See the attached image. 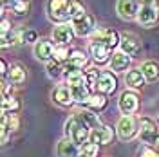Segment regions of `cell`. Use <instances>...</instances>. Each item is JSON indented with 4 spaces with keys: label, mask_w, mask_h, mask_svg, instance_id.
Here are the masks:
<instances>
[{
    "label": "cell",
    "mask_w": 159,
    "mask_h": 157,
    "mask_svg": "<svg viewBox=\"0 0 159 157\" xmlns=\"http://www.w3.org/2000/svg\"><path fill=\"white\" fill-rule=\"evenodd\" d=\"M47 16L56 25L72 22V0H49Z\"/></svg>",
    "instance_id": "1"
},
{
    "label": "cell",
    "mask_w": 159,
    "mask_h": 157,
    "mask_svg": "<svg viewBox=\"0 0 159 157\" xmlns=\"http://www.w3.org/2000/svg\"><path fill=\"white\" fill-rule=\"evenodd\" d=\"M65 137L74 141L78 146H83L87 141H90V130L83 123H80L76 116H70L65 121Z\"/></svg>",
    "instance_id": "2"
},
{
    "label": "cell",
    "mask_w": 159,
    "mask_h": 157,
    "mask_svg": "<svg viewBox=\"0 0 159 157\" xmlns=\"http://www.w3.org/2000/svg\"><path fill=\"white\" fill-rule=\"evenodd\" d=\"M116 132H118V137L121 141H130L136 136H139V123L136 121L134 116H123L118 121Z\"/></svg>",
    "instance_id": "3"
},
{
    "label": "cell",
    "mask_w": 159,
    "mask_h": 157,
    "mask_svg": "<svg viewBox=\"0 0 159 157\" xmlns=\"http://www.w3.org/2000/svg\"><path fill=\"white\" fill-rule=\"evenodd\" d=\"M70 25H72V29H74V34L80 36V38H87V36H92L94 33H96V18L92 16V15H83L81 18L78 20H72L70 22Z\"/></svg>",
    "instance_id": "4"
},
{
    "label": "cell",
    "mask_w": 159,
    "mask_h": 157,
    "mask_svg": "<svg viewBox=\"0 0 159 157\" xmlns=\"http://www.w3.org/2000/svg\"><path fill=\"white\" fill-rule=\"evenodd\" d=\"M157 137H159V128L156 125V121H152L147 116L139 119V139H141V143L156 145Z\"/></svg>",
    "instance_id": "5"
},
{
    "label": "cell",
    "mask_w": 159,
    "mask_h": 157,
    "mask_svg": "<svg viewBox=\"0 0 159 157\" xmlns=\"http://www.w3.org/2000/svg\"><path fill=\"white\" fill-rule=\"evenodd\" d=\"M119 42H121V34H118L114 29H107V27L96 29V33L90 36V43H103L112 51L119 47Z\"/></svg>",
    "instance_id": "6"
},
{
    "label": "cell",
    "mask_w": 159,
    "mask_h": 157,
    "mask_svg": "<svg viewBox=\"0 0 159 157\" xmlns=\"http://www.w3.org/2000/svg\"><path fill=\"white\" fill-rule=\"evenodd\" d=\"M118 107H119V112H121V114L132 116V114L139 108V96L134 90H123V92L119 94Z\"/></svg>",
    "instance_id": "7"
},
{
    "label": "cell",
    "mask_w": 159,
    "mask_h": 157,
    "mask_svg": "<svg viewBox=\"0 0 159 157\" xmlns=\"http://www.w3.org/2000/svg\"><path fill=\"white\" fill-rule=\"evenodd\" d=\"M118 88V78H116V72L112 70H101L98 78V87H96V92H101L105 96H110L114 94Z\"/></svg>",
    "instance_id": "8"
},
{
    "label": "cell",
    "mask_w": 159,
    "mask_h": 157,
    "mask_svg": "<svg viewBox=\"0 0 159 157\" xmlns=\"http://www.w3.org/2000/svg\"><path fill=\"white\" fill-rule=\"evenodd\" d=\"M139 9H141V4L138 0H118L116 4V11L121 20H138Z\"/></svg>",
    "instance_id": "9"
},
{
    "label": "cell",
    "mask_w": 159,
    "mask_h": 157,
    "mask_svg": "<svg viewBox=\"0 0 159 157\" xmlns=\"http://www.w3.org/2000/svg\"><path fill=\"white\" fill-rule=\"evenodd\" d=\"M54 49H56V43L52 40H47V38H40L34 47H33V52L34 56L40 60V61H45L49 63L51 60L54 58Z\"/></svg>",
    "instance_id": "10"
},
{
    "label": "cell",
    "mask_w": 159,
    "mask_h": 157,
    "mask_svg": "<svg viewBox=\"0 0 159 157\" xmlns=\"http://www.w3.org/2000/svg\"><path fill=\"white\" fill-rule=\"evenodd\" d=\"M51 98L52 101L60 105V107H70L74 101V94H72V88L67 85V83H61V85H56L54 90L51 92Z\"/></svg>",
    "instance_id": "11"
},
{
    "label": "cell",
    "mask_w": 159,
    "mask_h": 157,
    "mask_svg": "<svg viewBox=\"0 0 159 157\" xmlns=\"http://www.w3.org/2000/svg\"><path fill=\"white\" fill-rule=\"evenodd\" d=\"M51 36L56 45H70V42L74 40L76 34H74V29L70 24H60V25H54Z\"/></svg>",
    "instance_id": "12"
},
{
    "label": "cell",
    "mask_w": 159,
    "mask_h": 157,
    "mask_svg": "<svg viewBox=\"0 0 159 157\" xmlns=\"http://www.w3.org/2000/svg\"><path fill=\"white\" fill-rule=\"evenodd\" d=\"M130 65H132V56H129L127 52H123L121 49L112 52V58L109 61V67L112 72H129Z\"/></svg>",
    "instance_id": "13"
},
{
    "label": "cell",
    "mask_w": 159,
    "mask_h": 157,
    "mask_svg": "<svg viewBox=\"0 0 159 157\" xmlns=\"http://www.w3.org/2000/svg\"><path fill=\"white\" fill-rule=\"evenodd\" d=\"M87 63H89V58L87 54L81 49H72L70 51V58L67 63H63V69L65 72H70V70H83L87 69Z\"/></svg>",
    "instance_id": "14"
},
{
    "label": "cell",
    "mask_w": 159,
    "mask_h": 157,
    "mask_svg": "<svg viewBox=\"0 0 159 157\" xmlns=\"http://www.w3.org/2000/svg\"><path fill=\"white\" fill-rule=\"evenodd\" d=\"M159 20V7L157 6H141L138 15V24L143 27H152Z\"/></svg>",
    "instance_id": "15"
},
{
    "label": "cell",
    "mask_w": 159,
    "mask_h": 157,
    "mask_svg": "<svg viewBox=\"0 0 159 157\" xmlns=\"http://www.w3.org/2000/svg\"><path fill=\"white\" fill-rule=\"evenodd\" d=\"M119 49L123 52H127L129 56H136L141 51V40L134 33H123L121 34V42H119Z\"/></svg>",
    "instance_id": "16"
},
{
    "label": "cell",
    "mask_w": 159,
    "mask_h": 157,
    "mask_svg": "<svg viewBox=\"0 0 159 157\" xmlns=\"http://www.w3.org/2000/svg\"><path fill=\"white\" fill-rule=\"evenodd\" d=\"M89 52H90V58L94 60V63H98V65L109 63L110 58H112V49L103 45V43H90Z\"/></svg>",
    "instance_id": "17"
},
{
    "label": "cell",
    "mask_w": 159,
    "mask_h": 157,
    "mask_svg": "<svg viewBox=\"0 0 159 157\" xmlns=\"http://www.w3.org/2000/svg\"><path fill=\"white\" fill-rule=\"evenodd\" d=\"M81 154V146H78L69 137H63L56 145V155L58 157H78Z\"/></svg>",
    "instance_id": "18"
},
{
    "label": "cell",
    "mask_w": 159,
    "mask_h": 157,
    "mask_svg": "<svg viewBox=\"0 0 159 157\" xmlns=\"http://www.w3.org/2000/svg\"><path fill=\"white\" fill-rule=\"evenodd\" d=\"M112 139H114V128L109 125H99L90 132V141L98 145H109L112 143Z\"/></svg>",
    "instance_id": "19"
},
{
    "label": "cell",
    "mask_w": 159,
    "mask_h": 157,
    "mask_svg": "<svg viewBox=\"0 0 159 157\" xmlns=\"http://www.w3.org/2000/svg\"><path fill=\"white\" fill-rule=\"evenodd\" d=\"M76 119H78L80 123H83L85 127L89 128L90 132L94 130V128H98L101 123H99V116L96 114V112H92V110H89V108H83V110H78L76 114Z\"/></svg>",
    "instance_id": "20"
},
{
    "label": "cell",
    "mask_w": 159,
    "mask_h": 157,
    "mask_svg": "<svg viewBox=\"0 0 159 157\" xmlns=\"http://www.w3.org/2000/svg\"><path fill=\"white\" fill-rule=\"evenodd\" d=\"M25 78H27V70H25V67L22 65V63H13L9 67V72H7V81L9 83H13V85H22L24 81H25Z\"/></svg>",
    "instance_id": "21"
},
{
    "label": "cell",
    "mask_w": 159,
    "mask_h": 157,
    "mask_svg": "<svg viewBox=\"0 0 159 157\" xmlns=\"http://www.w3.org/2000/svg\"><path fill=\"white\" fill-rule=\"evenodd\" d=\"M125 83H127V87H130L132 90H138V88L145 87L147 79L143 76L141 69H130L129 72L125 74Z\"/></svg>",
    "instance_id": "22"
},
{
    "label": "cell",
    "mask_w": 159,
    "mask_h": 157,
    "mask_svg": "<svg viewBox=\"0 0 159 157\" xmlns=\"http://www.w3.org/2000/svg\"><path fill=\"white\" fill-rule=\"evenodd\" d=\"M107 103H109V99H107L105 94H101V92H94V94L90 96V99L85 103V107L89 108V110H92V112L99 114L101 110L107 108Z\"/></svg>",
    "instance_id": "23"
},
{
    "label": "cell",
    "mask_w": 159,
    "mask_h": 157,
    "mask_svg": "<svg viewBox=\"0 0 159 157\" xmlns=\"http://www.w3.org/2000/svg\"><path fill=\"white\" fill-rule=\"evenodd\" d=\"M141 72H143V76H145L147 81L154 83V81H157L159 79V63L157 61L148 60V61H145V63L141 65Z\"/></svg>",
    "instance_id": "24"
},
{
    "label": "cell",
    "mask_w": 159,
    "mask_h": 157,
    "mask_svg": "<svg viewBox=\"0 0 159 157\" xmlns=\"http://www.w3.org/2000/svg\"><path fill=\"white\" fill-rule=\"evenodd\" d=\"M72 94H74V101H76V103L85 105L94 92L90 90V87L87 83H83V85H78V87H72Z\"/></svg>",
    "instance_id": "25"
},
{
    "label": "cell",
    "mask_w": 159,
    "mask_h": 157,
    "mask_svg": "<svg viewBox=\"0 0 159 157\" xmlns=\"http://www.w3.org/2000/svg\"><path fill=\"white\" fill-rule=\"evenodd\" d=\"M20 108H22V103H20L18 98H15V96H9V98H2V114H16L20 112Z\"/></svg>",
    "instance_id": "26"
},
{
    "label": "cell",
    "mask_w": 159,
    "mask_h": 157,
    "mask_svg": "<svg viewBox=\"0 0 159 157\" xmlns=\"http://www.w3.org/2000/svg\"><path fill=\"white\" fill-rule=\"evenodd\" d=\"M65 83L70 88L87 83L85 81V70H70V72H65Z\"/></svg>",
    "instance_id": "27"
},
{
    "label": "cell",
    "mask_w": 159,
    "mask_h": 157,
    "mask_svg": "<svg viewBox=\"0 0 159 157\" xmlns=\"http://www.w3.org/2000/svg\"><path fill=\"white\" fill-rule=\"evenodd\" d=\"M45 70H47V76L52 78V79H58L61 74H65L63 63H60L56 60H51L49 63H45Z\"/></svg>",
    "instance_id": "28"
},
{
    "label": "cell",
    "mask_w": 159,
    "mask_h": 157,
    "mask_svg": "<svg viewBox=\"0 0 159 157\" xmlns=\"http://www.w3.org/2000/svg\"><path fill=\"white\" fill-rule=\"evenodd\" d=\"M70 51L69 45H56V49H54V58L56 61H60V63H67L70 58Z\"/></svg>",
    "instance_id": "29"
},
{
    "label": "cell",
    "mask_w": 159,
    "mask_h": 157,
    "mask_svg": "<svg viewBox=\"0 0 159 157\" xmlns=\"http://www.w3.org/2000/svg\"><path fill=\"white\" fill-rule=\"evenodd\" d=\"M99 72L101 70H96V69H92V67H87L85 69V81H87V85L90 87V90H94V88L98 87Z\"/></svg>",
    "instance_id": "30"
},
{
    "label": "cell",
    "mask_w": 159,
    "mask_h": 157,
    "mask_svg": "<svg viewBox=\"0 0 159 157\" xmlns=\"http://www.w3.org/2000/svg\"><path fill=\"white\" fill-rule=\"evenodd\" d=\"M81 154H85L87 157H98L99 155V145L98 143H92V141H87L81 146Z\"/></svg>",
    "instance_id": "31"
},
{
    "label": "cell",
    "mask_w": 159,
    "mask_h": 157,
    "mask_svg": "<svg viewBox=\"0 0 159 157\" xmlns=\"http://www.w3.org/2000/svg\"><path fill=\"white\" fill-rule=\"evenodd\" d=\"M13 13H16L18 16H24V15H27L31 9V6H29V2L27 0H16L15 4H13Z\"/></svg>",
    "instance_id": "32"
},
{
    "label": "cell",
    "mask_w": 159,
    "mask_h": 157,
    "mask_svg": "<svg viewBox=\"0 0 159 157\" xmlns=\"http://www.w3.org/2000/svg\"><path fill=\"white\" fill-rule=\"evenodd\" d=\"M138 157H159V152L156 148H152L150 145H141L136 152Z\"/></svg>",
    "instance_id": "33"
},
{
    "label": "cell",
    "mask_w": 159,
    "mask_h": 157,
    "mask_svg": "<svg viewBox=\"0 0 159 157\" xmlns=\"http://www.w3.org/2000/svg\"><path fill=\"white\" fill-rule=\"evenodd\" d=\"M83 15H87V11L83 7V4L80 0H72V20H78L81 18Z\"/></svg>",
    "instance_id": "34"
},
{
    "label": "cell",
    "mask_w": 159,
    "mask_h": 157,
    "mask_svg": "<svg viewBox=\"0 0 159 157\" xmlns=\"http://www.w3.org/2000/svg\"><path fill=\"white\" fill-rule=\"evenodd\" d=\"M38 33L34 29H25V34H24V43H36L38 42Z\"/></svg>",
    "instance_id": "35"
},
{
    "label": "cell",
    "mask_w": 159,
    "mask_h": 157,
    "mask_svg": "<svg viewBox=\"0 0 159 157\" xmlns=\"http://www.w3.org/2000/svg\"><path fill=\"white\" fill-rule=\"evenodd\" d=\"M7 116V114H6ZM20 127V119L16 114H11V116H7V128H9V132H15V130H18Z\"/></svg>",
    "instance_id": "36"
},
{
    "label": "cell",
    "mask_w": 159,
    "mask_h": 157,
    "mask_svg": "<svg viewBox=\"0 0 159 157\" xmlns=\"http://www.w3.org/2000/svg\"><path fill=\"white\" fill-rule=\"evenodd\" d=\"M11 31H13V27H11V22L7 20V16L4 15V16H2V24H0V33H2V36H7Z\"/></svg>",
    "instance_id": "37"
},
{
    "label": "cell",
    "mask_w": 159,
    "mask_h": 157,
    "mask_svg": "<svg viewBox=\"0 0 159 157\" xmlns=\"http://www.w3.org/2000/svg\"><path fill=\"white\" fill-rule=\"evenodd\" d=\"M13 88H15V85L9 83L7 79H4V81H2V98H9V96H13Z\"/></svg>",
    "instance_id": "38"
},
{
    "label": "cell",
    "mask_w": 159,
    "mask_h": 157,
    "mask_svg": "<svg viewBox=\"0 0 159 157\" xmlns=\"http://www.w3.org/2000/svg\"><path fill=\"white\" fill-rule=\"evenodd\" d=\"M7 72H9V65H7L6 60H2V61H0V74H2V78L4 79L7 78Z\"/></svg>",
    "instance_id": "39"
},
{
    "label": "cell",
    "mask_w": 159,
    "mask_h": 157,
    "mask_svg": "<svg viewBox=\"0 0 159 157\" xmlns=\"http://www.w3.org/2000/svg\"><path fill=\"white\" fill-rule=\"evenodd\" d=\"M141 6H157L159 0H138Z\"/></svg>",
    "instance_id": "40"
},
{
    "label": "cell",
    "mask_w": 159,
    "mask_h": 157,
    "mask_svg": "<svg viewBox=\"0 0 159 157\" xmlns=\"http://www.w3.org/2000/svg\"><path fill=\"white\" fill-rule=\"evenodd\" d=\"M154 146H156V150L159 152V137H157V141H156V145H154Z\"/></svg>",
    "instance_id": "41"
},
{
    "label": "cell",
    "mask_w": 159,
    "mask_h": 157,
    "mask_svg": "<svg viewBox=\"0 0 159 157\" xmlns=\"http://www.w3.org/2000/svg\"><path fill=\"white\" fill-rule=\"evenodd\" d=\"M78 157H87V155H85V154H80V155Z\"/></svg>",
    "instance_id": "42"
},
{
    "label": "cell",
    "mask_w": 159,
    "mask_h": 157,
    "mask_svg": "<svg viewBox=\"0 0 159 157\" xmlns=\"http://www.w3.org/2000/svg\"><path fill=\"white\" fill-rule=\"evenodd\" d=\"M157 7H159V2H157Z\"/></svg>",
    "instance_id": "43"
}]
</instances>
